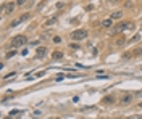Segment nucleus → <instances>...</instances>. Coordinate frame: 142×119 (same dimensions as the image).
I'll return each mask as SVG.
<instances>
[{
    "mask_svg": "<svg viewBox=\"0 0 142 119\" xmlns=\"http://www.w3.org/2000/svg\"><path fill=\"white\" fill-rule=\"evenodd\" d=\"M87 34H89L87 29H76V31L71 34V37H73V40L78 42V40H84V39L87 37Z\"/></svg>",
    "mask_w": 142,
    "mask_h": 119,
    "instance_id": "nucleus-1",
    "label": "nucleus"
},
{
    "mask_svg": "<svg viewBox=\"0 0 142 119\" xmlns=\"http://www.w3.org/2000/svg\"><path fill=\"white\" fill-rule=\"evenodd\" d=\"M24 42H26V37H24V36H15L13 39H11V45H13V47L24 45Z\"/></svg>",
    "mask_w": 142,
    "mask_h": 119,
    "instance_id": "nucleus-2",
    "label": "nucleus"
},
{
    "mask_svg": "<svg viewBox=\"0 0 142 119\" xmlns=\"http://www.w3.org/2000/svg\"><path fill=\"white\" fill-rule=\"evenodd\" d=\"M15 7H16V3H15V2H11V3H3V5H2V8H3V11H5L7 15H10V13H13V10H15Z\"/></svg>",
    "mask_w": 142,
    "mask_h": 119,
    "instance_id": "nucleus-3",
    "label": "nucleus"
},
{
    "mask_svg": "<svg viewBox=\"0 0 142 119\" xmlns=\"http://www.w3.org/2000/svg\"><path fill=\"white\" fill-rule=\"evenodd\" d=\"M27 18H29V13H24V15H21V18H18L16 21H13V23L10 24V28H16L18 24H21V23H23V21H26Z\"/></svg>",
    "mask_w": 142,
    "mask_h": 119,
    "instance_id": "nucleus-4",
    "label": "nucleus"
},
{
    "mask_svg": "<svg viewBox=\"0 0 142 119\" xmlns=\"http://www.w3.org/2000/svg\"><path fill=\"white\" fill-rule=\"evenodd\" d=\"M115 95H106V97H103V98H102V103H103V105H113V103H115Z\"/></svg>",
    "mask_w": 142,
    "mask_h": 119,
    "instance_id": "nucleus-5",
    "label": "nucleus"
},
{
    "mask_svg": "<svg viewBox=\"0 0 142 119\" xmlns=\"http://www.w3.org/2000/svg\"><path fill=\"white\" fill-rule=\"evenodd\" d=\"M126 28H131V23H126V21H124V23H121V24L115 26L113 31H115V32H120V31H123V29H126Z\"/></svg>",
    "mask_w": 142,
    "mask_h": 119,
    "instance_id": "nucleus-6",
    "label": "nucleus"
},
{
    "mask_svg": "<svg viewBox=\"0 0 142 119\" xmlns=\"http://www.w3.org/2000/svg\"><path fill=\"white\" fill-rule=\"evenodd\" d=\"M36 55L39 56V58L45 56V55H47V47H37V50H36Z\"/></svg>",
    "mask_w": 142,
    "mask_h": 119,
    "instance_id": "nucleus-7",
    "label": "nucleus"
},
{
    "mask_svg": "<svg viewBox=\"0 0 142 119\" xmlns=\"http://www.w3.org/2000/svg\"><path fill=\"white\" fill-rule=\"evenodd\" d=\"M123 18V11H115V13H111L110 15V19H113V21H118V19H121Z\"/></svg>",
    "mask_w": 142,
    "mask_h": 119,
    "instance_id": "nucleus-8",
    "label": "nucleus"
},
{
    "mask_svg": "<svg viewBox=\"0 0 142 119\" xmlns=\"http://www.w3.org/2000/svg\"><path fill=\"white\" fill-rule=\"evenodd\" d=\"M131 100H133V95H123L121 105H128V103H131Z\"/></svg>",
    "mask_w": 142,
    "mask_h": 119,
    "instance_id": "nucleus-9",
    "label": "nucleus"
},
{
    "mask_svg": "<svg viewBox=\"0 0 142 119\" xmlns=\"http://www.w3.org/2000/svg\"><path fill=\"white\" fill-rule=\"evenodd\" d=\"M111 24H113V19H110V18H108V19H103V21H102V26H103V28H106V29L111 28Z\"/></svg>",
    "mask_w": 142,
    "mask_h": 119,
    "instance_id": "nucleus-10",
    "label": "nucleus"
},
{
    "mask_svg": "<svg viewBox=\"0 0 142 119\" xmlns=\"http://www.w3.org/2000/svg\"><path fill=\"white\" fill-rule=\"evenodd\" d=\"M52 58H53V60H62V58H63V53H62V52H53Z\"/></svg>",
    "mask_w": 142,
    "mask_h": 119,
    "instance_id": "nucleus-11",
    "label": "nucleus"
},
{
    "mask_svg": "<svg viewBox=\"0 0 142 119\" xmlns=\"http://www.w3.org/2000/svg\"><path fill=\"white\" fill-rule=\"evenodd\" d=\"M133 55H134V56H139V55H142V48H136V50L133 52Z\"/></svg>",
    "mask_w": 142,
    "mask_h": 119,
    "instance_id": "nucleus-12",
    "label": "nucleus"
},
{
    "mask_svg": "<svg viewBox=\"0 0 142 119\" xmlns=\"http://www.w3.org/2000/svg\"><path fill=\"white\" fill-rule=\"evenodd\" d=\"M15 55H16V50H10L5 56H7V58H11V56H15Z\"/></svg>",
    "mask_w": 142,
    "mask_h": 119,
    "instance_id": "nucleus-13",
    "label": "nucleus"
},
{
    "mask_svg": "<svg viewBox=\"0 0 142 119\" xmlns=\"http://www.w3.org/2000/svg\"><path fill=\"white\" fill-rule=\"evenodd\" d=\"M53 23H57V18H52V19H49V21H45V26H50Z\"/></svg>",
    "mask_w": 142,
    "mask_h": 119,
    "instance_id": "nucleus-14",
    "label": "nucleus"
},
{
    "mask_svg": "<svg viewBox=\"0 0 142 119\" xmlns=\"http://www.w3.org/2000/svg\"><path fill=\"white\" fill-rule=\"evenodd\" d=\"M15 76H16V73H15V71H13V73L7 74V76H5V77H3V81H7V79H10V77H15Z\"/></svg>",
    "mask_w": 142,
    "mask_h": 119,
    "instance_id": "nucleus-15",
    "label": "nucleus"
},
{
    "mask_svg": "<svg viewBox=\"0 0 142 119\" xmlns=\"http://www.w3.org/2000/svg\"><path fill=\"white\" fill-rule=\"evenodd\" d=\"M53 44H62V39H60L58 36H55L53 37Z\"/></svg>",
    "mask_w": 142,
    "mask_h": 119,
    "instance_id": "nucleus-16",
    "label": "nucleus"
},
{
    "mask_svg": "<svg viewBox=\"0 0 142 119\" xmlns=\"http://www.w3.org/2000/svg\"><path fill=\"white\" fill-rule=\"evenodd\" d=\"M133 52H126V53H124V55H123V58H133Z\"/></svg>",
    "mask_w": 142,
    "mask_h": 119,
    "instance_id": "nucleus-17",
    "label": "nucleus"
},
{
    "mask_svg": "<svg viewBox=\"0 0 142 119\" xmlns=\"http://www.w3.org/2000/svg\"><path fill=\"white\" fill-rule=\"evenodd\" d=\"M27 0H16V5H24Z\"/></svg>",
    "mask_w": 142,
    "mask_h": 119,
    "instance_id": "nucleus-18",
    "label": "nucleus"
},
{
    "mask_svg": "<svg viewBox=\"0 0 142 119\" xmlns=\"http://www.w3.org/2000/svg\"><path fill=\"white\" fill-rule=\"evenodd\" d=\"M63 7H65V3H63V2H58V3H57V8H63Z\"/></svg>",
    "mask_w": 142,
    "mask_h": 119,
    "instance_id": "nucleus-19",
    "label": "nucleus"
},
{
    "mask_svg": "<svg viewBox=\"0 0 142 119\" xmlns=\"http://www.w3.org/2000/svg\"><path fill=\"white\" fill-rule=\"evenodd\" d=\"M129 119H142V116H133V118H129Z\"/></svg>",
    "mask_w": 142,
    "mask_h": 119,
    "instance_id": "nucleus-20",
    "label": "nucleus"
},
{
    "mask_svg": "<svg viewBox=\"0 0 142 119\" xmlns=\"http://www.w3.org/2000/svg\"><path fill=\"white\" fill-rule=\"evenodd\" d=\"M108 3H113V2H118V0H106Z\"/></svg>",
    "mask_w": 142,
    "mask_h": 119,
    "instance_id": "nucleus-21",
    "label": "nucleus"
}]
</instances>
